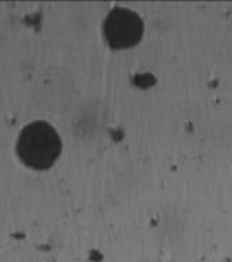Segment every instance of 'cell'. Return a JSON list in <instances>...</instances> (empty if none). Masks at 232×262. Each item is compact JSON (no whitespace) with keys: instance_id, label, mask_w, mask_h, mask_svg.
I'll return each mask as SVG.
<instances>
[{"instance_id":"6da1fadb","label":"cell","mask_w":232,"mask_h":262,"mask_svg":"<svg viewBox=\"0 0 232 262\" xmlns=\"http://www.w3.org/2000/svg\"><path fill=\"white\" fill-rule=\"evenodd\" d=\"M60 150L61 141L57 131L43 120L25 126L16 141V151L20 160L37 169L51 167Z\"/></svg>"},{"instance_id":"7a4b0ae2","label":"cell","mask_w":232,"mask_h":262,"mask_svg":"<svg viewBox=\"0 0 232 262\" xmlns=\"http://www.w3.org/2000/svg\"><path fill=\"white\" fill-rule=\"evenodd\" d=\"M106 38L114 48H129L141 40L143 24L129 8H115L106 19Z\"/></svg>"}]
</instances>
